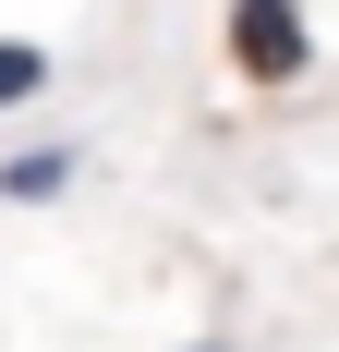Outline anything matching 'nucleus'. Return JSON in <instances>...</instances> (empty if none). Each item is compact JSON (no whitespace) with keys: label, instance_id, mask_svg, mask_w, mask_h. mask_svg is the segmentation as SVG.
<instances>
[{"label":"nucleus","instance_id":"f03ea898","mask_svg":"<svg viewBox=\"0 0 339 352\" xmlns=\"http://www.w3.org/2000/svg\"><path fill=\"white\" fill-rule=\"evenodd\" d=\"M61 182H73V158H61V146H25V158L0 170V195H25V207H49Z\"/></svg>","mask_w":339,"mask_h":352},{"label":"nucleus","instance_id":"7ed1b4c3","mask_svg":"<svg viewBox=\"0 0 339 352\" xmlns=\"http://www.w3.org/2000/svg\"><path fill=\"white\" fill-rule=\"evenodd\" d=\"M36 85H49V49L36 36H0V109H25Z\"/></svg>","mask_w":339,"mask_h":352},{"label":"nucleus","instance_id":"f257e3e1","mask_svg":"<svg viewBox=\"0 0 339 352\" xmlns=\"http://www.w3.org/2000/svg\"><path fill=\"white\" fill-rule=\"evenodd\" d=\"M231 61L255 85H303L315 36H303V0H231Z\"/></svg>","mask_w":339,"mask_h":352},{"label":"nucleus","instance_id":"20e7f679","mask_svg":"<svg viewBox=\"0 0 339 352\" xmlns=\"http://www.w3.org/2000/svg\"><path fill=\"white\" fill-rule=\"evenodd\" d=\"M194 352H242V340H194Z\"/></svg>","mask_w":339,"mask_h":352}]
</instances>
